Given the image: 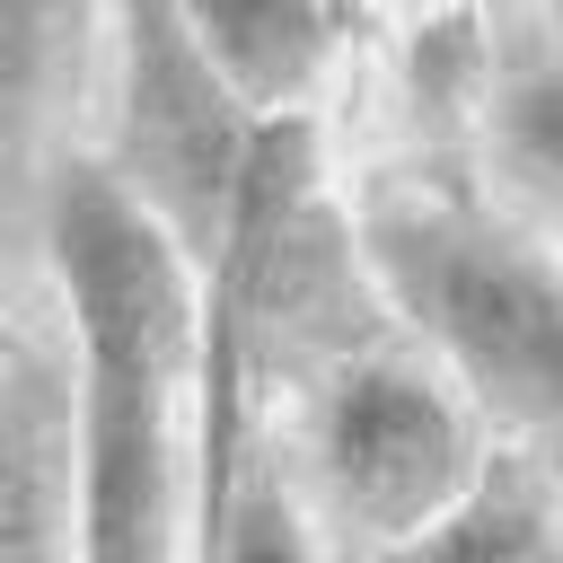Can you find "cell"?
Returning <instances> with one entry per match:
<instances>
[{"instance_id": "1", "label": "cell", "mask_w": 563, "mask_h": 563, "mask_svg": "<svg viewBox=\"0 0 563 563\" xmlns=\"http://www.w3.org/2000/svg\"><path fill=\"white\" fill-rule=\"evenodd\" d=\"M361 264L440 343V361L510 422H563V273L449 202H378Z\"/></svg>"}, {"instance_id": "2", "label": "cell", "mask_w": 563, "mask_h": 563, "mask_svg": "<svg viewBox=\"0 0 563 563\" xmlns=\"http://www.w3.org/2000/svg\"><path fill=\"white\" fill-rule=\"evenodd\" d=\"M123 88H114V158L106 176L185 246V264L211 282L238 229V194L255 167V114L211 70L185 9H123Z\"/></svg>"}, {"instance_id": "3", "label": "cell", "mask_w": 563, "mask_h": 563, "mask_svg": "<svg viewBox=\"0 0 563 563\" xmlns=\"http://www.w3.org/2000/svg\"><path fill=\"white\" fill-rule=\"evenodd\" d=\"M475 475H484V457L466 449V405L422 361H405V352H352L325 378V405H317V484H325L343 537L396 554Z\"/></svg>"}, {"instance_id": "4", "label": "cell", "mask_w": 563, "mask_h": 563, "mask_svg": "<svg viewBox=\"0 0 563 563\" xmlns=\"http://www.w3.org/2000/svg\"><path fill=\"white\" fill-rule=\"evenodd\" d=\"M352 246L317 194V141L299 114L264 123L255 132V167H246V194H238V229H229V255L211 273V317L238 334L246 352V378L264 352L282 343H308L343 317L352 299Z\"/></svg>"}, {"instance_id": "5", "label": "cell", "mask_w": 563, "mask_h": 563, "mask_svg": "<svg viewBox=\"0 0 563 563\" xmlns=\"http://www.w3.org/2000/svg\"><path fill=\"white\" fill-rule=\"evenodd\" d=\"M70 369L35 325H9L0 369V563H79V466H70Z\"/></svg>"}, {"instance_id": "6", "label": "cell", "mask_w": 563, "mask_h": 563, "mask_svg": "<svg viewBox=\"0 0 563 563\" xmlns=\"http://www.w3.org/2000/svg\"><path fill=\"white\" fill-rule=\"evenodd\" d=\"M185 18L255 123H282L299 106V88L325 70V53L361 35L352 9H308V0H220V9H185Z\"/></svg>"}, {"instance_id": "7", "label": "cell", "mask_w": 563, "mask_h": 563, "mask_svg": "<svg viewBox=\"0 0 563 563\" xmlns=\"http://www.w3.org/2000/svg\"><path fill=\"white\" fill-rule=\"evenodd\" d=\"M378 563H563V510H554L545 466L519 449L484 457V475L413 545H396Z\"/></svg>"}, {"instance_id": "8", "label": "cell", "mask_w": 563, "mask_h": 563, "mask_svg": "<svg viewBox=\"0 0 563 563\" xmlns=\"http://www.w3.org/2000/svg\"><path fill=\"white\" fill-rule=\"evenodd\" d=\"M493 158L501 176L563 211V53H519L493 88Z\"/></svg>"}, {"instance_id": "9", "label": "cell", "mask_w": 563, "mask_h": 563, "mask_svg": "<svg viewBox=\"0 0 563 563\" xmlns=\"http://www.w3.org/2000/svg\"><path fill=\"white\" fill-rule=\"evenodd\" d=\"M202 563H317V545H308V510L282 493V475L246 466L238 501L202 528Z\"/></svg>"}]
</instances>
